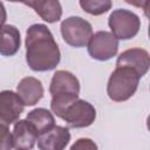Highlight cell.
Wrapping results in <instances>:
<instances>
[{"label": "cell", "mask_w": 150, "mask_h": 150, "mask_svg": "<svg viewBox=\"0 0 150 150\" xmlns=\"http://www.w3.org/2000/svg\"><path fill=\"white\" fill-rule=\"evenodd\" d=\"M26 61L34 71L54 69L61 59L57 43L46 25L34 23L26 33Z\"/></svg>", "instance_id": "cell-1"}, {"label": "cell", "mask_w": 150, "mask_h": 150, "mask_svg": "<svg viewBox=\"0 0 150 150\" xmlns=\"http://www.w3.org/2000/svg\"><path fill=\"white\" fill-rule=\"evenodd\" d=\"M138 82L139 76L135 70L127 67H116L107 84L108 96L115 102L127 101L136 93Z\"/></svg>", "instance_id": "cell-2"}, {"label": "cell", "mask_w": 150, "mask_h": 150, "mask_svg": "<svg viewBox=\"0 0 150 150\" xmlns=\"http://www.w3.org/2000/svg\"><path fill=\"white\" fill-rule=\"evenodd\" d=\"M108 25L117 40H130L137 35L141 28V20L134 12L118 8L109 15Z\"/></svg>", "instance_id": "cell-3"}, {"label": "cell", "mask_w": 150, "mask_h": 150, "mask_svg": "<svg viewBox=\"0 0 150 150\" xmlns=\"http://www.w3.org/2000/svg\"><path fill=\"white\" fill-rule=\"evenodd\" d=\"M56 116L63 120L69 128H87L94 123L96 110L89 102L76 100L61 109Z\"/></svg>", "instance_id": "cell-4"}, {"label": "cell", "mask_w": 150, "mask_h": 150, "mask_svg": "<svg viewBox=\"0 0 150 150\" xmlns=\"http://www.w3.org/2000/svg\"><path fill=\"white\" fill-rule=\"evenodd\" d=\"M61 35L66 43L71 47L81 48L88 45L91 35L93 28L91 25L80 18V16H69L61 22Z\"/></svg>", "instance_id": "cell-5"}, {"label": "cell", "mask_w": 150, "mask_h": 150, "mask_svg": "<svg viewBox=\"0 0 150 150\" xmlns=\"http://www.w3.org/2000/svg\"><path fill=\"white\" fill-rule=\"evenodd\" d=\"M118 40L110 32L100 30L91 35L88 42L89 55L97 61H108L117 54Z\"/></svg>", "instance_id": "cell-6"}, {"label": "cell", "mask_w": 150, "mask_h": 150, "mask_svg": "<svg viewBox=\"0 0 150 150\" xmlns=\"http://www.w3.org/2000/svg\"><path fill=\"white\" fill-rule=\"evenodd\" d=\"M49 93L52 94V98L77 100L80 94V82L70 71L57 70L52 77Z\"/></svg>", "instance_id": "cell-7"}, {"label": "cell", "mask_w": 150, "mask_h": 150, "mask_svg": "<svg viewBox=\"0 0 150 150\" xmlns=\"http://www.w3.org/2000/svg\"><path fill=\"white\" fill-rule=\"evenodd\" d=\"M150 66V56L149 53L143 48H131L127 49L120 54L116 61V67H127L136 71L139 76H144Z\"/></svg>", "instance_id": "cell-8"}, {"label": "cell", "mask_w": 150, "mask_h": 150, "mask_svg": "<svg viewBox=\"0 0 150 150\" xmlns=\"http://www.w3.org/2000/svg\"><path fill=\"white\" fill-rule=\"evenodd\" d=\"M23 108L25 105L16 93L12 90L0 91V120L7 125L19 121Z\"/></svg>", "instance_id": "cell-9"}, {"label": "cell", "mask_w": 150, "mask_h": 150, "mask_svg": "<svg viewBox=\"0 0 150 150\" xmlns=\"http://www.w3.org/2000/svg\"><path fill=\"white\" fill-rule=\"evenodd\" d=\"M69 141L70 132L68 128L54 125L38 137V146L40 150H64Z\"/></svg>", "instance_id": "cell-10"}, {"label": "cell", "mask_w": 150, "mask_h": 150, "mask_svg": "<svg viewBox=\"0 0 150 150\" xmlns=\"http://www.w3.org/2000/svg\"><path fill=\"white\" fill-rule=\"evenodd\" d=\"M38 131L27 120H19L13 129V146L16 150H30L38 141Z\"/></svg>", "instance_id": "cell-11"}, {"label": "cell", "mask_w": 150, "mask_h": 150, "mask_svg": "<svg viewBox=\"0 0 150 150\" xmlns=\"http://www.w3.org/2000/svg\"><path fill=\"white\" fill-rule=\"evenodd\" d=\"M16 94L22 101L23 105H34L43 96V86L40 80L28 76L19 82Z\"/></svg>", "instance_id": "cell-12"}, {"label": "cell", "mask_w": 150, "mask_h": 150, "mask_svg": "<svg viewBox=\"0 0 150 150\" xmlns=\"http://www.w3.org/2000/svg\"><path fill=\"white\" fill-rule=\"evenodd\" d=\"M21 45L20 32L13 25L0 27V54L2 56H13L18 53Z\"/></svg>", "instance_id": "cell-13"}, {"label": "cell", "mask_w": 150, "mask_h": 150, "mask_svg": "<svg viewBox=\"0 0 150 150\" xmlns=\"http://www.w3.org/2000/svg\"><path fill=\"white\" fill-rule=\"evenodd\" d=\"M25 5L32 7L38 15L48 23H54L61 19L62 7L61 4L56 0H47V1H23Z\"/></svg>", "instance_id": "cell-14"}, {"label": "cell", "mask_w": 150, "mask_h": 150, "mask_svg": "<svg viewBox=\"0 0 150 150\" xmlns=\"http://www.w3.org/2000/svg\"><path fill=\"white\" fill-rule=\"evenodd\" d=\"M27 121L30 122L36 129L38 134L41 135L55 125V120L52 112L45 108H36L28 112Z\"/></svg>", "instance_id": "cell-15"}, {"label": "cell", "mask_w": 150, "mask_h": 150, "mask_svg": "<svg viewBox=\"0 0 150 150\" xmlns=\"http://www.w3.org/2000/svg\"><path fill=\"white\" fill-rule=\"evenodd\" d=\"M110 0H81L80 6L82 9L91 15H101L111 8Z\"/></svg>", "instance_id": "cell-16"}, {"label": "cell", "mask_w": 150, "mask_h": 150, "mask_svg": "<svg viewBox=\"0 0 150 150\" xmlns=\"http://www.w3.org/2000/svg\"><path fill=\"white\" fill-rule=\"evenodd\" d=\"M13 148V138L9 132L8 125L5 123H0V150H12Z\"/></svg>", "instance_id": "cell-17"}, {"label": "cell", "mask_w": 150, "mask_h": 150, "mask_svg": "<svg viewBox=\"0 0 150 150\" xmlns=\"http://www.w3.org/2000/svg\"><path fill=\"white\" fill-rule=\"evenodd\" d=\"M70 150H97V145L90 138H79L71 145Z\"/></svg>", "instance_id": "cell-18"}, {"label": "cell", "mask_w": 150, "mask_h": 150, "mask_svg": "<svg viewBox=\"0 0 150 150\" xmlns=\"http://www.w3.org/2000/svg\"><path fill=\"white\" fill-rule=\"evenodd\" d=\"M7 19V13H6V9H5V6L2 2H0V27L4 26L5 21Z\"/></svg>", "instance_id": "cell-19"}]
</instances>
